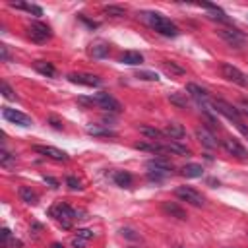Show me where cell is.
<instances>
[{"instance_id": "cell-45", "label": "cell", "mask_w": 248, "mask_h": 248, "mask_svg": "<svg viewBox=\"0 0 248 248\" xmlns=\"http://www.w3.org/2000/svg\"><path fill=\"white\" fill-rule=\"evenodd\" d=\"M52 248H64V246H60V244H52Z\"/></svg>"}, {"instance_id": "cell-21", "label": "cell", "mask_w": 248, "mask_h": 248, "mask_svg": "<svg viewBox=\"0 0 248 248\" xmlns=\"http://www.w3.org/2000/svg\"><path fill=\"white\" fill-rule=\"evenodd\" d=\"M163 211L169 213V215H172V217H176V219H182V221L188 217L186 211H184L178 203H174V202H165V203H163Z\"/></svg>"}, {"instance_id": "cell-36", "label": "cell", "mask_w": 248, "mask_h": 248, "mask_svg": "<svg viewBox=\"0 0 248 248\" xmlns=\"http://www.w3.org/2000/svg\"><path fill=\"white\" fill-rule=\"evenodd\" d=\"M0 163H2L4 167H10L12 163H16V157H12L6 149H2V153H0Z\"/></svg>"}, {"instance_id": "cell-29", "label": "cell", "mask_w": 248, "mask_h": 248, "mask_svg": "<svg viewBox=\"0 0 248 248\" xmlns=\"http://www.w3.org/2000/svg\"><path fill=\"white\" fill-rule=\"evenodd\" d=\"M136 149H143V151H151V153H161V151H165L163 143H157V141H151V143H147V141L136 143Z\"/></svg>"}, {"instance_id": "cell-42", "label": "cell", "mask_w": 248, "mask_h": 248, "mask_svg": "<svg viewBox=\"0 0 248 248\" xmlns=\"http://www.w3.org/2000/svg\"><path fill=\"white\" fill-rule=\"evenodd\" d=\"M236 128H238V130L248 138V126H244V122H238V124H236Z\"/></svg>"}, {"instance_id": "cell-16", "label": "cell", "mask_w": 248, "mask_h": 248, "mask_svg": "<svg viewBox=\"0 0 248 248\" xmlns=\"http://www.w3.org/2000/svg\"><path fill=\"white\" fill-rule=\"evenodd\" d=\"M163 134H165L167 138H170V140L178 141V140H182V138L186 136V130H184V126H182V124H178V122H170V124H167V126H165Z\"/></svg>"}, {"instance_id": "cell-14", "label": "cell", "mask_w": 248, "mask_h": 248, "mask_svg": "<svg viewBox=\"0 0 248 248\" xmlns=\"http://www.w3.org/2000/svg\"><path fill=\"white\" fill-rule=\"evenodd\" d=\"M68 79L72 83H78V85H85V87H99L103 81L93 76V74H68Z\"/></svg>"}, {"instance_id": "cell-7", "label": "cell", "mask_w": 248, "mask_h": 248, "mask_svg": "<svg viewBox=\"0 0 248 248\" xmlns=\"http://www.w3.org/2000/svg\"><path fill=\"white\" fill-rule=\"evenodd\" d=\"M27 35H29V39L35 41V43H45V41L50 39L52 33H50V27H48L46 23L33 21V23L27 27Z\"/></svg>"}, {"instance_id": "cell-22", "label": "cell", "mask_w": 248, "mask_h": 248, "mask_svg": "<svg viewBox=\"0 0 248 248\" xmlns=\"http://www.w3.org/2000/svg\"><path fill=\"white\" fill-rule=\"evenodd\" d=\"M112 180H114V184L120 186V188H130V186H132V174L126 172V170H118V172H114Z\"/></svg>"}, {"instance_id": "cell-35", "label": "cell", "mask_w": 248, "mask_h": 248, "mask_svg": "<svg viewBox=\"0 0 248 248\" xmlns=\"http://www.w3.org/2000/svg\"><path fill=\"white\" fill-rule=\"evenodd\" d=\"M105 14L107 16H112V17H124L126 16V10H122L118 6H107L105 8Z\"/></svg>"}, {"instance_id": "cell-12", "label": "cell", "mask_w": 248, "mask_h": 248, "mask_svg": "<svg viewBox=\"0 0 248 248\" xmlns=\"http://www.w3.org/2000/svg\"><path fill=\"white\" fill-rule=\"evenodd\" d=\"M186 93L202 107V108H207V107H211V99H209V93L203 89V87H200V85H196V83H188L186 85Z\"/></svg>"}, {"instance_id": "cell-27", "label": "cell", "mask_w": 248, "mask_h": 248, "mask_svg": "<svg viewBox=\"0 0 248 248\" xmlns=\"http://www.w3.org/2000/svg\"><path fill=\"white\" fill-rule=\"evenodd\" d=\"M35 70H37L39 74L46 76V78H52V76H54V66H52L50 62H45V60H37V62H35Z\"/></svg>"}, {"instance_id": "cell-41", "label": "cell", "mask_w": 248, "mask_h": 248, "mask_svg": "<svg viewBox=\"0 0 248 248\" xmlns=\"http://www.w3.org/2000/svg\"><path fill=\"white\" fill-rule=\"evenodd\" d=\"M0 52H2V60L6 62V60L10 58V54H8V48H6V45H0Z\"/></svg>"}, {"instance_id": "cell-11", "label": "cell", "mask_w": 248, "mask_h": 248, "mask_svg": "<svg viewBox=\"0 0 248 248\" xmlns=\"http://www.w3.org/2000/svg\"><path fill=\"white\" fill-rule=\"evenodd\" d=\"M221 72H223V76H225L229 81H232V83H236V85H240V87H246V85H248V76H246L244 72H240L236 66H232V64H223V66H221Z\"/></svg>"}, {"instance_id": "cell-28", "label": "cell", "mask_w": 248, "mask_h": 248, "mask_svg": "<svg viewBox=\"0 0 248 248\" xmlns=\"http://www.w3.org/2000/svg\"><path fill=\"white\" fill-rule=\"evenodd\" d=\"M140 132H141L145 138H149L151 141H155V140H161V138L165 136L161 130H157V128H153V126H141V128H140Z\"/></svg>"}, {"instance_id": "cell-26", "label": "cell", "mask_w": 248, "mask_h": 248, "mask_svg": "<svg viewBox=\"0 0 248 248\" xmlns=\"http://www.w3.org/2000/svg\"><path fill=\"white\" fill-rule=\"evenodd\" d=\"M165 151H170V153H176V155H190V149L186 145H180L178 141H169V143H163Z\"/></svg>"}, {"instance_id": "cell-30", "label": "cell", "mask_w": 248, "mask_h": 248, "mask_svg": "<svg viewBox=\"0 0 248 248\" xmlns=\"http://www.w3.org/2000/svg\"><path fill=\"white\" fill-rule=\"evenodd\" d=\"M89 52H91L95 58H103V56L108 52V46H107L105 43H95V45H91Z\"/></svg>"}, {"instance_id": "cell-9", "label": "cell", "mask_w": 248, "mask_h": 248, "mask_svg": "<svg viewBox=\"0 0 248 248\" xmlns=\"http://www.w3.org/2000/svg\"><path fill=\"white\" fill-rule=\"evenodd\" d=\"M221 145H223V149H225L229 155H232V157H236V159H240V161H246V159H248V151H246V147H244L238 140H234V138H225V140L221 141Z\"/></svg>"}, {"instance_id": "cell-39", "label": "cell", "mask_w": 248, "mask_h": 248, "mask_svg": "<svg viewBox=\"0 0 248 248\" xmlns=\"http://www.w3.org/2000/svg\"><path fill=\"white\" fill-rule=\"evenodd\" d=\"M43 180H45L46 184H50V188H58V180H56V178H52V176H45Z\"/></svg>"}, {"instance_id": "cell-6", "label": "cell", "mask_w": 248, "mask_h": 248, "mask_svg": "<svg viewBox=\"0 0 248 248\" xmlns=\"http://www.w3.org/2000/svg\"><path fill=\"white\" fill-rule=\"evenodd\" d=\"M174 196L180 198V200L186 202V203L196 205V207H202V205H203V196H202L198 190H194L192 186H178V188L174 190Z\"/></svg>"}, {"instance_id": "cell-24", "label": "cell", "mask_w": 248, "mask_h": 248, "mask_svg": "<svg viewBox=\"0 0 248 248\" xmlns=\"http://www.w3.org/2000/svg\"><path fill=\"white\" fill-rule=\"evenodd\" d=\"M19 198H21V202H25V203H29V205H35V203L39 202V196H37L29 186H21V188H19Z\"/></svg>"}, {"instance_id": "cell-5", "label": "cell", "mask_w": 248, "mask_h": 248, "mask_svg": "<svg viewBox=\"0 0 248 248\" xmlns=\"http://www.w3.org/2000/svg\"><path fill=\"white\" fill-rule=\"evenodd\" d=\"M91 105H97V107H101V108H105V110H108V112H120L122 110V105L112 97V95H108V93H95L93 97H91Z\"/></svg>"}, {"instance_id": "cell-38", "label": "cell", "mask_w": 248, "mask_h": 248, "mask_svg": "<svg viewBox=\"0 0 248 248\" xmlns=\"http://www.w3.org/2000/svg\"><path fill=\"white\" fill-rule=\"evenodd\" d=\"M2 95H4L6 99H16V93L12 91V87H10L6 81H2Z\"/></svg>"}, {"instance_id": "cell-33", "label": "cell", "mask_w": 248, "mask_h": 248, "mask_svg": "<svg viewBox=\"0 0 248 248\" xmlns=\"http://www.w3.org/2000/svg\"><path fill=\"white\" fill-rule=\"evenodd\" d=\"M136 78L145 79V81H157V79H159V76H157L155 72H149V70H140V72H136Z\"/></svg>"}, {"instance_id": "cell-44", "label": "cell", "mask_w": 248, "mask_h": 248, "mask_svg": "<svg viewBox=\"0 0 248 248\" xmlns=\"http://www.w3.org/2000/svg\"><path fill=\"white\" fill-rule=\"evenodd\" d=\"M240 112L248 116V101H242V103H240Z\"/></svg>"}, {"instance_id": "cell-40", "label": "cell", "mask_w": 248, "mask_h": 248, "mask_svg": "<svg viewBox=\"0 0 248 248\" xmlns=\"http://www.w3.org/2000/svg\"><path fill=\"white\" fill-rule=\"evenodd\" d=\"M48 122H50V124H52L56 130H62V122H60V120H56L54 116H50V118H48Z\"/></svg>"}, {"instance_id": "cell-25", "label": "cell", "mask_w": 248, "mask_h": 248, "mask_svg": "<svg viewBox=\"0 0 248 248\" xmlns=\"http://www.w3.org/2000/svg\"><path fill=\"white\" fill-rule=\"evenodd\" d=\"M10 6L12 8H17V10H25V12H29V14H33V16H43V10L39 8V6H35V4H25V2H10Z\"/></svg>"}, {"instance_id": "cell-20", "label": "cell", "mask_w": 248, "mask_h": 248, "mask_svg": "<svg viewBox=\"0 0 248 248\" xmlns=\"http://www.w3.org/2000/svg\"><path fill=\"white\" fill-rule=\"evenodd\" d=\"M120 62L122 64H128V66H138V64L143 62V56L138 50H126L124 54H120Z\"/></svg>"}, {"instance_id": "cell-31", "label": "cell", "mask_w": 248, "mask_h": 248, "mask_svg": "<svg viewBox=\"0 0 248 248\" xmlns=\"http://www.w3.org/2000/svg\"><path fill=\"white\" fill-rule=\"evenodd\" d=\"M163 70H165L167 74H174V76H182V74H184V68L176 66L174 62H163Z\"/></svg>"}, {"instance_id": "cell-4", "label": "cell", "mask_w": 248, "mask_h": 248, "mask_svg": "<svg viewBox=\"0 0 248 248\" xmlns=\"http://www.w3.org/2000/svg\"><path fill=\"white\" fill-rule=\"evenodd\" d=\"M211 107H213L215 112L227 116V118L232 120L234 124L242 122V120H240V110H238L236 107H232L231 103H227V101H223V99H213V101H211Z\"/></svg>"}, {"instance_id": "cell-1", "label": "cell", "mask_w": 248, "mask_h": 248, "mask_svg": "<svg viewBox=\"0 0 248 248\" xmlns=\"http://www.w3.org/2000/svg\"><path fill=\"white\" fill-rule=\"evenodd\" d=\"M140 16H141V19H143L149 27H153L157 33H161V35H165V37H176V35L180 33L178 27H176L169 17H165V16L159 14V12H141Z\"/></svg>"}, {"instance_id": "cell-46", "label": "cell", "mask_w": 248, "mask_h": 248, "mask_svg": "<svg viewBox=\"0 0 248 248\" xmlns=\"http://www.w3.org/2000/svg\"><path fill=\"white\" fill-rule=\"evenodd\" d=\"M128 248H136V246H128Z\"/></svg>"}, {"instance_id": "cell-8", "label": "cell", "mask_w": 248, "mask_h": 248, "mask_svg": "<svg viewBox=\"0 0 248 248\" xmlns=\"http://www.w3.org/2000/svg\"><path fill=\"white\" fill-rule=\"evenodd\" d=\"M2 116H4L8 122L17 124V126H23V128H27V126H31V124H33L31 116H27L25 112H21V110H17V108L4 107V108H2Z\"/></svg>"}, {"instance_id": "cell-34", "label": "cell", "mask_w": 248, "mask_h": 248, "mask_svg": "<svg viewBox=\"0 0 248 248\" xmlns=\"http://www.w3.org/2000/svg\"><path fill=\"white\" fill-rule=\"evenodd\" d=\"M169 101H170L172 105L180 107V108H186V107H188V101H186L184 97H180V93H170V95H169Z\"/></svg>"}, {"instance_id": "cell-18", "label": "cell", "mask_w": 248, "mask_h": 248, "mask_svg": "<svg viewBox=\"0 0 248 248\" xmlns=\"http://www.w3.org/2000/svg\"><path fill=\"white\" fill-rule=\"evenodd\" d=\"M0 244H2V248H21V240L14 238L10 229H6V227L0 232Z\"/></svg>"}, {"instance_id": "cell-10", "label": "cell", "mask_w": 248, "mask_h": 248, "mask_svg": "<svg viewBox=\"0 0 248 248\" xmlns=\"http://www.w3.org/2000/svg\"><path fill=\"white\" fill-rule=\"evenodd\" d=\"M219 37L229 45V46H234V48H240L244 43H246V35L238 29H219L217 31Z\"/></svg>"}, {"instance_id": "cell-37", "label": "cell", "mask_w": 248, "mask_h": 248, "mask_svg": "<svg viewBox=\"0 0 248 248\" xmlns=\"http://www.w3.org/2000/svg\"><path fill=\"white\" fill-rule=\"evenodd\" d=\"M66 184L70 190H81V182L76 176H66Z\"/></svg>"}, {"instance_id": "cell-19", "label": "cell", "mask_w": 248, "mask_h": 248, "mask_svg": "<svg viewBox=\"0 0 248 248\" xmlns=\"http://www.w3.org/2000/svg\"><path fill=\"white\" fill-rule=\"evenodd\" d=\"M207 12H209V17L211 19H217V21H221V23H229L231 19H229V16L219 8V6H215V4H202Z\"/></svg>"}, {"instance_id": "cell-13", "label": "cell", "mask_w": 248, "mask_h": 248, "mask_svg": "<svg viewBox=\"0 0 248 248\" xmlns=\"http://www.w3.org/2000/svg\"><path fill=\"white\" fill-rule=\"evenodd\" d=\"M33 149H35V153H41V155H45V157H48L52 161H68V153L62 151V149H58V147H52V145H35Z\"/></svg>"}, {"instance_id": "cell-32", "label": "cell", "mask_w": 248, "mask_h": 248, "mask_svg": "<svg viewBox=\"0 0 248 248\" xmlns=\"http://www.w3.org/2000/svg\"><path fill=\"white\" fill-rule=\"evenodd\" d=\"M87 134H91V136H116L112 130H108V128H97V126H89L87 128Z\"/></svg>"}, {"instance_id": "cell-15", "label": "cell", "mask_w": 248, "mask_h": 248, "mask_svg": "<svg viewBox=\"0 0 248 248\" xmlns=\"http://www.w3.org/2000/svg\"><path fill=\"white\" fill-rule=\"evenodd\" d=\"M196 138L200 140V143L203 145V147H207V149H213V147H217V140H215V136L207 130V128H198L196 130Z\"/></svg>"}, {"instance_id": "cell-43", "label": "cell", "mask_w": 248, "mask_h": 248, "mask_svg": "<svg viewBox=\"0 0 248 248\" xmlns=\"http://www.w3.org/2000/svg\"><path fill=\"white\" fill-rule=\"evenodd\" d=\"M122 234H126L128 238H138V234H134V231H130V229H122Z\"/></svg>"}, {"instance_id": "cell-2", "label": "cell", "mask_w": 248, "mask_h": 248, "mask_svg": "<svg viewBox=\"0 0 248 248\" xmlns=\"http://www.w3.org/2000/svg\"><path fill=\"white\" fill-rule=\"evenodd\" d=\"M48 213H50V217H54V221H56L62 229H72L74 221L79 219V217H78V211L72 209L66 202H56V203L48 209Z\"/></svg>"}, {"instance_id": "cell-23", "label": "cell", "mask_w": 248, "mask_h": 248, "mask_svg": "<svg viewBox=\"0 0 248 248\" xmlns=\"http://www.w3.org/2000/svg\"><path fill=\"white\" fill-rule=\"evenodd\" d=\"M202 174H203V169H202V165L190 163V165L182 167V176H186V178H200Z\"/></svg>"}, {"instance_id": "cell-17", "label": "cell", "mask_w": 248, "mask_h": 248, "mask_svg": "<svg viewBox=\"0 0 248 248\" xmlns=\"http://www.w3.org/2000/svg\"><path fill=\"white\" fill-rule=\"evenodd\" d=\"M91 238H93V231L91 229H79L76 232V236L72 238V246L74 248H83Z\"/></svg>"}, {"instance_id": "cell-3", "label": "cell", "mask_w": 248, "mask_h": 248, "mask_svg": "<svg viewBox=\"0 0 248 248\" xmlns=\"http://www.w3.org/2000/svg\"><path fill=\"white\" fill-rule=\"evenodd\" d=\"M145 167L149 169V172H147L149 180H157V182L161 180V176H165V174H169V172L172 170V163L167 161V159H161V157L147 161Z\"/></svg>"}]
</instances>
